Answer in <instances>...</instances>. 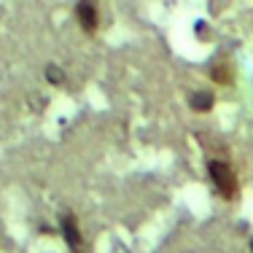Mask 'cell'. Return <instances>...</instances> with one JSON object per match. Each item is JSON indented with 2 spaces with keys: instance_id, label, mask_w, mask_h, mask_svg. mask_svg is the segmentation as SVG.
Listing matches in <instances>:
<instances>
[{
  "instance_id": "3957f363",
  "label": "cell",
  "mask_w": 253,
  "mask_h": 253,
  "mask_svg": "<svg viewBox=\"0 0 253 253\" xmlns=\"http://www.w3.org/2000/svg\"><path fill=\"white\" fill-rule=\"evenodd\" d=\"M76 14H78V22L86 33H94L97 30V8L92 3H78L76 5Z\"/></svg>"
},
{
  "instance_id": "5b68a950",
  "label": "cell",
  "mask_w": 253,
  "mask_h": 253,
  "mask_svg": "<svg viewBox=\"0 0 253 253\" xmlns=\"http://www.w3.org/2000/svg\"><path fill=\"white\" fill-rule=\"evenodd\" d=\"M210 73H213V78H215V81H218V84H229V81H232V70H229V65H215V68L213 70H210Z\"/></svg>"
},
{
  "instance_id": "8992f818",
  "label": "cell",
  "mask_w": 253,
  "mask_h": 253,
  "mask_svg": "<svg viewBox=\"0 0 253 253\" xmlns=\"http://www.w3.org/2000/svg\"><path fill=\"white\" fill-rule=\"evenodd\" d=\"M46 76H49V81L57 86V84H62V78H65V73L59 68H54V65H49V70H46Z\"/></svg>"
},
{
  "instance_id": "277c9868",
  "label": "cell",
  "mask_w": 253,
  "mask_h": 253,
  "mask_svg": "<svg viewBox=\"0 0 253 253\" xmlns=\"http://www.w3.org/2000/svg\"><path fill=\"white\" fill-rule=\"evenodd\" d=\"M213 102H215V97L210 92H194L189 97V105L194 108L197 113H208V111H213Z\"/></svg>"
},
{
  "instance_id": "52a82bcc",
  "label": "cell",
  "mask_w": 253,
  "mask_h": 253,
  "mask_svg": "<svg viewBox=\"0 0 253 253\" xmlns=\"http://www.w3.org/2000/svg\"><path fill=\"white\" fill-rule=\"evenodd\" d=\"M251 251H253V243H251Z\"/></svg>"
},
{
  "instance_id": "6da1fadb",
  "label": "cell",
  "mask_w": 253,
  "mask_h": 253,
  "mask_svg": "<svg viewBox=\"0 0 253 253\" xmlns=\"http://www.w3.org/2000/svg\"><path fill=\"white\" fill-rule=\"evenodd\" d=\"M208 172L210 180H213L215 191H218L224 200H234L237 197V175H234L232 165L224 159H210L208 162Z\"/></svg>"
},
{
  "instance_id": "7a4b0ae2",
  "label": "cell",
  "mask_w": 253,
  "mask_h": 253,
  "mask_svg": "<svg viewBox=\"0 0 253 253\" xmlns=\"http://www.w3.org/2000/svg\"><path fill=\"white\" fill-rule=\"evenodd\" d=\"M62 234H65V240H68V245L73 248L76 253H81V232H78V224H76V218L73 215H62Z\"/></svg>"
}]
</instances>
